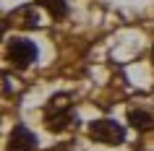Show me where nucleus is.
<instances>
[{"label": "nucleus", "mask_w": 154, "mask_h": 151, "mask_svg": "<svg viewBox=\"0 0 154 151\" xmlns=\"http://www.w3.org/2000/svg\"><path fill=\"white\" fill-rule=\"evenodd\" d=\"M152 63H154V47H152Z\"/></svg>", "instance_id": "8"}, {"label": "nucleus", "mask_w": 154, "mask_h": 151, "mask_svg": "<svg viewBox=\"0 0 154 151\" xmlns=\"http://www.w3.org/2000/svg\"><path fill=\"white\" fill-rule=\"evenodd\" d=\"M8 60L16 68H29L32 63H37V47H34V42L29 39H11L8 42Z\"/></svg>", "instance_id": "3"}, {"label": "nucleus", "mask_w": 154, "mask_h": 151, "mask_svg": "<svg viewBox=\"0 0 154 151\" xmlns=\"http://www.w3.org/2000/svg\"><path fill=\"white\" fill-rule=\"evenodd\" d=\"M37 3L45 5L52 18H63L65 13H68V3H65V0H37Z\"/></svg>", "instance_id": "7"}, {"label": "nucleus", "mask_w": 154, "mask_h": 151, "mask_svg": "<svg viewBox=\"0 0 154 151\" xmlns=\"http://www.w3.org/2000/svg\"><path fill=\"white\" fill-rule=\"evenodd\" d=\"M89 135L94 141H99V143L118 146V143H123V138H125V130H123V125L115 122V120H94V122H89Z\"/></svg>", "instance_id": "2"}, {"label": "nucleus", "mask_w": 154, "mask_h": 151, "mask_svg": "<svg viewBox=\"0 0 154 151\" xmlns=\"http://www.w3.org/2000/svg\"><path fill=\"white\" fill-rule=\"evenodd\" d=\"M128 122L136 128V130H152L154 128V115H149L144 107H138V110L128 112Z\"/></svg>", "instance_id": "6"}, {"label": "nucleus", "mask_w": 154, "mask_h": 151, "mask_svg": "<svg viewBox=\"0 0 154 151\" xmlns=\"http://www.w3.org/2000/svg\"><path fill=\"white\" fill-rule=\"evenodd\" d=\"M71 102H73L71 94H55L47 102V107H45V125H47V130L63 133V130H68L71 125L79 122Z\"/></svg>", "instance_id": "1"}, {"label": "nucleus", "mask_w": 154, "mask_h": 151, "mask_svg": "<svg viewBox=\"0 0 154 151\" xmlns=\"http://www.w3.org/2000/svg\"><path fill=\"white\" fill-rule=\"evenodd\" d=\"M8 21L18 24L21 29H34V26L39 24V16H37V8H34V5H24V8L13 11L8 16Z\"/></svg>", "instance_id": "5"}, {"label": "nucleus", "mask_w": 154, "mask_h": 151, "mask_svg": "<svg viewBox=\"0 0 154 151\" xmlns=\"http://www.w3.org/2000/svg\"><path fill=\"white\" fill-rule=\"evenodd\" d=\"M37 149V135L26 125H16L8 138V151H34Z\"/></svg>", "instance_id": "4"}]
</instances>
